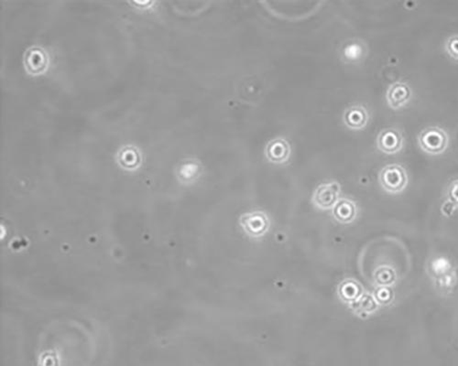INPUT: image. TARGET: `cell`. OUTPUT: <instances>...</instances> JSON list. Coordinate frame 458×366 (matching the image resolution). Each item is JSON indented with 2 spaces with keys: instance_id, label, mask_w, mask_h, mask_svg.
I'll return each instance as SVG.
<instances>
[{
  "instance_id": "6da1fadb",
  "label": "cell",
  "mask_w": 458,
  "mask_h": 366,
  "mask_svg": "<svg viewBox=\"0 0 458 366\" xmlns=\"http://www.w3.org/2000/svg\"><path fill=\"white\" fill-rule=\"evenodd\" d=\"M418 142L422 151L431 155H439L446 150L448 137L439 127H428L419 135Z\"/></svg>"
},
{
  "instance_id": "7a4b0ae2",
  "label": "cell",
  "mask_w": 458,
  "mask_h": 366,
  "mask_svg": "<svg viewBox=\"0 0 458 366\" xmlns=\"http://www.w3.org/2000/svg\"><path fill=\"white\" fill-rule=\"evenodd\" d=\"M240 224L246 234L253 238L264 237L270 226L269 217L260 211L244 213L240 217Z\"/></svg>"
},
{
  "instance_id": "3957f363",
  "label": "cell",
  "mask_w": 458,
  "mask_h": 366,
  "mask_svg": "<svg viewBox=\"0 0 458 366\" xmlns=\"http://www.w3.org/2000/svg\"><path fill=\"white\" fill-rule=\"evenodd\" d=\"M340 192L341 186L337 181L320 184L314 192V205L322 210H329L340 200Z\"/></svg>"
},
{
  "instance_id": "277c9868",
  "label": "cell",
  "mask_w": 458,
  "mask_h": 366,
  "mask_svg": "<svg viewBox=\"0 0 458 366\" xmlns=\"http://www.w3.org/2000/svg\"><path fill=\"white\" fill-rule=\"evenodd\" d=\"M379 181L382 187L387 192H397L405 188L407 183V175L405 169L400 165H387L382 169L379 174Z\"/></svg>"
},
{
  "instance_id": "5b68a950",
  "label": "cell",
  "mask_w": 458,
  "mask_h": 366,
  "mask_svg": "<svg viewBox=\"0 0 458 366\" xmlns=\"http://www.w3.org/2000/svg\"><path fill=\"white\" fill-rule=\"evenodd\" d=\"M291 145L283 138H273L265 148V156L272 164H285L291 158Z\"/></svg>"
},
{
  "instance_id": "8992f818",
  "label": "cell",
  "mask_w": 458,
  "mask_h": 366,
  "mask_svg": "<svg viewBox=\"0 0 458 366\" xmlns=\"http://www.w3.org/2000/svg\"><path fill=\"white\" fill-rule=\"evenodd\" d=\"M377 145H378L379 150L383 153H399L403 145L402 134L395 129L382 130L377 138Z\"/></svg>"
},
{
  "instance_id": "52a82bcc",
  "label": "cell",
  "mask_w": 458,
  "mask_h": 366,
  "mask_svg": "<svg viewBox=\"0 0 458 366\" xmlns=\"http://www.w3.org/2000/svg\"><path fill=\"white\" fill-rule=\"evenodd\" d=\"M411 96L410 86L405 83H395L387 91V102L394 109H399L407 104Z\"/></svg>"
},
{
  "instance_id": "ba28073f",
  "label": "cell",
  "mask_w": 458,
  "mask_h": 366,
  "mask_svg": "<svg viewBox=\"0 0 458 366\" xmlns=\"http://www.w3.org/2000/svg\"><path fill=\"white\" fill-rule=\"evenodd\" d=\"M368 113L363 105H352L344 113L343 120L348 129L359 130L364 129L368 122Z\"/></svg>"
},
{
  "instance_id": "9c48e42d",
  "label": "cell",
  "mask_w": 458,
  "mask_h": 366,
  "mask_svg": "<svg viewBox=\"0 0 458 366\" xmlns=\"http://www.w3.org/2000/svg\"><path fill=\"white\" fill-rule=\"evenodd\" d=\"M357 213V205L351 200L346 199V198L338 200L333 207V216L340 223H352L356 219Z\"/></svg>"
},
{
  "instance_id": "30bf717a",
  "label": "cell",
  "mask_w": 458,
  "mask_h": 366,
  "mask_svg": "<svg viewBox=\"0 0 458 366\" xmlns=\"http://www.w3.org/2000/svg\"><path fill=\"white\" fill-rule=\"evenodd\" d=\"M361 285L354 279H345L338 285V295L343 302L353 304L361 297Z\"/></svg>"
},
{
  "instance_id": "8fae6325",
  "label": "cell",
  "mask_w": 458,
  "mask_h": 366,
  "mask_svg": "<svg viewBox=\"0 0 458 366\" xmlns=\"http://www.w3.org/2000/svg\"><path fill=\"white\" fill-rule=\"evenodd\" d=\"M351 307L359 313H372L377 307L375 300L370 295L360 297L356 302L351 304Z\"/></svg>"
},
{
  "instance_id": "7c38bea8",
  "label": "cell",
  "mask_w": 458,
  "mask_h": 366,
  "mask_svg": "<svg viewBox=\"0 0 458 366\" xmlns=\"http://www.w3.org/2000/svg\"><path fill=\"white\" fill-rule=\"evenodd\" d=\"M446 49L449 56L458 61V35H454L447 40Z\"/></svg>"
}]
</instances>
